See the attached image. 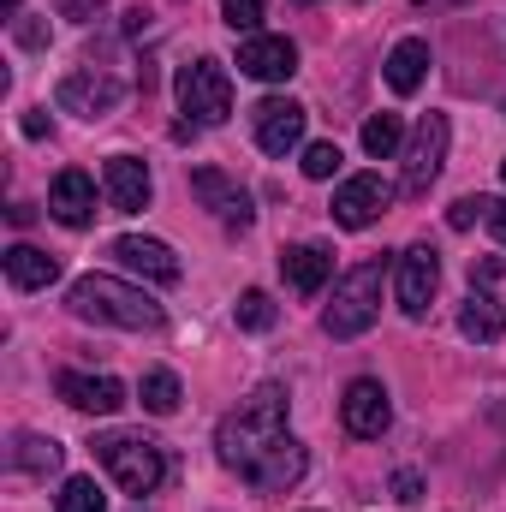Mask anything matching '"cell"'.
Wrapping results in <instances>:
<instances>
[{"label": "cell", "instance_id": "obj_10", "mask_svg": "<svg viewBox=\"0 0 506 512\" xmlns=\"http://www.w3.org/2000/svg\"><path fill=\"white\" fill-rule=\"evenodd\" d=\"M304 108L292 102V96H268V102H256L251 108V126H256V149L262 155H292L298 143H304Z\"/></svg>", "mask_w": 506, "mask_h": 512}, {"label": "cell", "instance_id": "obj_17", "mask_svg": "<svg viewBox=\"0 0 506 512\" xmlns=\"http://www.w3.org/2000/svg\"><path fill=\"white\" fill-rule=\"evenodd\" d=\"M304 465H310V453H304V441H292V435H280L262 459H256L251 471H245V483L251 489H292L298 477H304Z\"/></svg>", "mask_w": 506, "mask_h": 512}, {"label": "cell", "instance_id": "obj_6", "mask_svg": "<svg viewBox=\"0 0 506 512\" xmlns=\"http://www.w3.org/2000/svg\"><path fill=\"white\" fill-rule=\"evenodd\" d=\"M447 143H453L447 114H423V120H417L411 143H405V191H411V197L435 185V173L447 167Z\"/></svg>", "mask_w": 506, "mask_h": 512}, {"label": "cell", "instance_id": "obj_19", "mask_svg": "<svg viewBox=\"0 0 506 512\" xmlns=\"http://www.w3.org/2000/svg\"><path fill=\"white\" fill-rule=\"evenodd\" d=\"M114 256L126 262L131 274L155 280V286H173V280H179V256L167 251L161 239H137V233H126V239H114Z\"/></svg>", "mask_w": 506, "mask_h": 512}, {"label": "cell", "instance_id": "obj_28", "mask_svg": "<svg viewBox=\"0 0 506 512\" xmlns=\"http://www.w3.org/2000/svg\"><path fill=\"white\" fill-rule=\"evenodd\" d=\"M340 161H346L340 143H310V149H304V173H310V179H334Z\"/></svg>", "mask_w": 506, "mask_h": 512}, {"label": "cell", "instance_id": "obj_21", "mask_svg": "<svg viewBox=\"0 0 506 512\" xmlns=\"http://www.w3.org/2000/svg\"><path fill=\"white\" fill-rule=\"evenodd\" d=\"M423 78H429V42H423V36L393 42V54H387V90H393V96H411Z\"/></svg>", "mask_w": 506, "mask_h": 512}, {"label": "cell", "instance_id": "obj_24", "mask_svg": "<svg viewBox=\"0 0 506 512\" xmlns=\"http://www.w3.org/2000/svg\"><path fill=\"white\" fill-rule=\"evenodd\" d=\"M233 316H239V328H245V334H268V328L280 322V304H274V298H268L262 286H251V292H239Z\"/></svg>", "mask_w": 506, "mask_h": 512}, {"label": "cell", "instance_id": "obj_14", "mask_svg": "<svg viewBox=\"0 0 506 512\" xmlns=\"http://www.w3.org/2000/svg\"><path fill=\"white\" fill-rule=\"evenodd\" d=\"M48 215H54L60 227H90V221H96V179L78 173V167H66V173L48 185Z\"/></svg>", "mask_w": 506, "mask_h": 512}, {"label": "cell", "instance_id": "obj_8", "mask_svg": "<svg viewBox=\"0 0 506 512\" xmlns=\"http://www.w3.org/2000/svg\"><path fill=\"white\" fill-rule=\"evenodd\" d=\"M393 185L381 179V173H352L340 191H334V221L346 227V233H364V227H376L381 215L393 209Z\"/></svg>", "mask_w": 506, "mask_h": 512}, {"label": "cell", "instance_id": "obj_11", "mask_svg": "<svg viewBox=\"0 0 506 512\" xmlns=\"http://www.w3.org/2000/svg\"><path fill=\"white\" fill-rule=\"evenodd\" d=\"M340 423H346V435H358V441L387 435V423H393L387 387H381L376 376H358V382L346 387V399H340Z\"/></svg>", "mask_w": 506, "mask_h": 512}, {"label": "cell", "instance_id": "obj_3", "mask_svg": "<svg viewBox=\"0 0 506 512\" xmlns=\"http://www.w3.org/2000/svg\"><path fill=\"white\" fill-rule=\"evenodd\" d=\"M381 280H387V268H381V262H358L352 274H340L334 304L322 310L328 340H358V334H370V328H376V316H381Z\"/></svg>", "mask_w": 506, "mask_h": 512}, {"label": "cell", "instance_id": "obj_4", "mask_svg": "<svg viewBox=\"0 0 506 512\" xmlns=\"http://www.w3.org/2000/svg\"><path fill=\"white\" fill-rule=\"evenodd\" d=\"M96 459L108 465V477L126 489V495H155L161 489V477H167V453L149 441V435H126V429H114V435H96Z\"/></svg>", "mask_w": 506, "mask_h": 512}, {"label": "cell", "instance_id": "obj_31", "mask_svg": "<svg viewBox=\"0 0 506 512\" xmlns=\"http://www.w3.org/2000/svg\"><path fill=\"white\" fill-rule=\"evenodd\" d=\"M54 6H60V18L90 24V18H102V6H108V0H54Z\"/></svg>", "mask_w": 506, "mask_h": 512}, {"label": "cell", "instance_id": "obj_29", "mask_svg": "<svg viewBox=\"0 0 506 512\" xmlns=\"http://www.w3.org/2000/svg\"><path fill=\"white\" fill-rule=\"evenodd\" d=\"M262 12H268V0H221V18H227L233 30H245V36H256Z\"/></svg>", "mask_w": 506, "mask_h": 512}, {"label": "cell", "instance_id": "obj_22", "mask_svg": "<svg viewBox=\"0 0 506 512\" xmlns=\"http://www.w3.org/2000/svg\"><path fill=\"white\" fill-rule=\"evenodd\" d=\"M459 334L477 340V346H495V340L506 334V310L489 298V292H471V298L459 304Z\"/></svg>", "mask_w": 506, "mask_h": 512}, {"label": "cell", "instance_id": "obj_36", "mask_svg": "<svg viewBox=\"0 0 506 512\" xmlns=\"http://www.w3.org/2000/svg\"><path fill=\"white\" fill-rule=\"evenodd\" d=\"M292 6H316V0H292Z\"/></svg>", "mask_w": 506, "mask_h": 512}, {"label": "cell", "instance_id": "obj_37", "mask_svg": "<svg viewBox=\"0 0 506 512\" xmlns=\"http://www.w3.org/2000/svg\"><path fill=\"white\" fill-rule=\"evenodd\" d=\"M501 179H506V161H501Z\"/></svg>", "mask_w": 506, "mask_h": 512}, {"label": "cell", "instance_id": "obj_13", "mask_svg": "<svg viewBox=\"0 0 506 512\" xmlns=\"http://www.w3.org/2000/svg\"><path fill=\"white\" fill-rule=\"evenodd\" d=\"M191 191H197V197H203V209H215L227 227H239V233L251 227V215H256L251 191H239L221 167H191Z\"/></svg>", "mask_w": 506, "mask_h": 512}, {"label": "cell", "instance_id": "obj_20", "mask_svg": "<svg viewBox=\"0 0 506 512\" xmlns=\"http://www.w3.org/2000/svg\"><path fill=\"white\" fill-rule=\"evenodd\" d=\"M0 262H6L12 292H42V286H54V280H60V256L36 251V245H12Z\"/></svg>", "mask_w": 506, "mask_h": 512}, {"label": "cell", "instance_id": "obj_27", "mask_svg": "<svg viewBox=\"0 0 506 512\" xmlns=\"http://www.w3.org/2000/svg\"><path fill=\"white\" fill-rule=\"evenodd\" d=\"M102 507H108V495H102L96 477H66L60 483V512H102Z\"/></svg>", "mask_w": 506, "mask_h": 512}, {"label": "cell", "instance_id": "obj_16", "mask_svg": "<svg viewBox=\"0 0 506 512\" xmlns=\"http://www.w3.org/2000/svg\"><path fill=\"white\" fill-rule=\"evenodd\" d=\"M54 387H60V399H66L72 411H90V417H114V411L126 405V387L114 382V376H84V370H66Z\"/></svg>", "mask_w": 506, "mask_h": 512}, {"label": "cell", "instance_id": "obj_5", "mask_svg": "<svg viewBox=\"0 0 506 512\" xmlns=\"http://www.w3.org/2000/svg\"><path fill=\"white\" fill-rule=\"evenodd\" d=\"M173 90H179V114H191V126H221V120L233 114V78H227L221 60H191V66H179Z\"/></svg>", "mask_w": 506, "mask_h": 512}, {"label": "cell", "instance_id": "obj_34", "mask_svg": "<svg viewBox=\"0 0 506 512\" xmlns=\"http://www.w3.org/2000/svg\"><path fill=\"white\" fill-rule=\"evenodd\" d=\"M489 233H495V239L506 245V203H501V197L489 203Z\"/></svg>", "mask_w": 506, "mask_h": 512}, {"label": "cell", "instance_id": "obj_26", "mask_svg": "<svg viewBox=\"0 0 506 512\" xmlns=\"http://www.w3.org/2000/svg\"><path fill=\"white\" fill-rule=\"evenodd\" d=\"M179 399H185V393H179V376H173V370H149V376H143V411L173 417Z\"/></svg>", "mask_w": 506, "mask_h": 512}, {"label": "cell", "instance_id": "obj_35", "mask_svg": "<svg viewBox=\"0 0 506 512\" xmlns=\"http://www.w3.org/2000/svg\"><path fill=\"white\" fill-rule=\"evenodd\" d=\"M18 6H24V0H0V12H6L12 24H18Z\"/></svg>", "mask_w": 506, "mask_h": 512}, {"label": "cell", "instance_id": "obj_25", "mask_svg": "<svg viewBox=\"0 0 506 512\" xmlns=\"http://www.w3.org/2000/svg\"><path fill=\"white\" fill-rule=\"evenodd\" d=\"M399 143H405V120H399V114H370V120H364V155L387 161Z\"/></svg>", "mask_w": 506, "mask_h": 512}, {"label": "cell", "instance_id": "obj_7", "mask_svg": "<svg viewBox=\"0 0 506 512\" xmlns=\"http://www.w3.org/2000/svg\"><path fill=\"white\" fill-rule=\"evenodd\" d=\"M435 286H441V256H435V245L399 251V262H393V298H399L405 316H429Z\"/></svg>", "mask_w": 506, "mask_h": 512}, {"label": "cell", "instance_id": "obj_12", "mask_svg": "<svg viewBox=\"0 0 506 512\" xmlns=\"http://www.w3.org/2000/svg\"><path fill=\"white\" fill-rule=\"evenodd\" d=\"M239 72L256 78V84H286L298 72V42L292 36H245L239 42Z\"/></svg>", "mask_w": 506, "mask_h": 512}, {"label": "cell", "instance_id": "obj_18", "mask_svg": "<svg viewBox=\"0 0 506 512\" xmlns=\"http://www.w3.org/2000/svg\"><path fill=\"white\" fill-rule=\"evenodd\" d=\"M280 274H286V286L298 298H316L328 286V274H334V251H322V245H286L280 251Z\"/></svg>", "mask_w": 506, "mask_h": 512}, {"label": "cell", "instance_id": "obj_30", "mask_svg": "<svg viewBox=\"0 0 506 512\" xmlns=\"http://www.w3.org/2000/svg\"><path fill=\"white\" fill-rule=\"evenodd\" d=\"M489 203H495V197H459V203L447 209V227H453V233H465V227L489 221Z\"/></svg>", "mask_w": 506, "mask_h": 512}, {"label": "cell", "instance_id": "obj_32", "mask_svg": "<svg viewBox=\"0 0 506 512\" xmlns=\"http://www.w3.org/2000/svg\"><path fill=\"white\" fill-rule=\"evenodd\" d=\"M393 501L417 507V501H423V477H417V471H399V477H393Z\"/></svg>", "mask_w": 506, "mask_h": 512}, {"label": "cell", "instance_id": "obj_9", "mask_svg": "<svg viewBox=\"0 0 506 512\" xmlns=\"http://www.w3.org/2000/svg\"><path fill=\"white\" fill-rule=\"evenodd\" d=\"M120 96H126V84H120L114 72H96V66L66 72V78H60V90H54V102H60L66 114H78V120H102V114H114V108H120Z\"/></svg>", "mask_w": 506, "mask_h": 512}, {"label": "cell", "instance_id": "obj_2", "mask_svg": "<svg viewBox=\"0 0 506 512\" xmlns=\"http://www.w3.org/2000/svg\"><path fill=\"white\" fill-rule=\"evenodd\" d=\"M66 304H72L78 322H102V328H126V334H155V328L167 322V310H161L143 286H126V280H114V274H84V280H72Z\"/></svg>", "mask_w": 506, "mask_h": 512}, {"label": "cell", "instance_id": "obj_1", "mask_svg": "<svg viewBox=\"0 0 506 512\" xmlns=\"http://www.w3.org/2000/svg\"><path fill=\"white\" fill-rule=\"evenodd\" d=\"M286 411H292V393H286L280 382H262L251 399H239V411H227L221 429H215V453H221V465L245 477L256 459L286 435Z\"/></svg>", "mask_w": 506, "mask_h": 512}, {"label": "cell", "instance_id": "obj_15", "mask_svg": "<svg viewBox=\"0 0 506 512\" xmlns=\"http://www.w3.org/2000/svg\"><path fill=\"white\" fill-rule=\"evenodd\" d=\"M102 185H108V203H114L120 215L149 209V197H155V179H149V167H143L137 155H114V161L102 167Z\"/></svg>", "mask_w": 506, "mask_h": 512}, {"label": "cell", "instance_id": "obj_33", "mask_svg": "<svg viewBox=\"0 0 506 512\" xmlns=\"http://www.w3.org/2000/svg\"><path fill=\"white\" fill-rule=\"evenodd\" d=\"M12 30H18V42H24V48H48V24H42V18H18Z\"/></svg>", "mask_w": 506, "mask_h": 512}, {"label": "cell", "instance_id": "obj_23", "mask_svg": "<svg viewBox=\"0 0 506 512\" xmlns=\"http://www.w3.org/2000/svg\"><path fill=\"white\" fill-rule=\"evenodd\" d=\"M60 459H66V447H60L54 435H18V447H12V465H18V471H30V477L60 471Z\"/></svg>", "mask_w": 506, "mask_h": 512}]
</instances>
